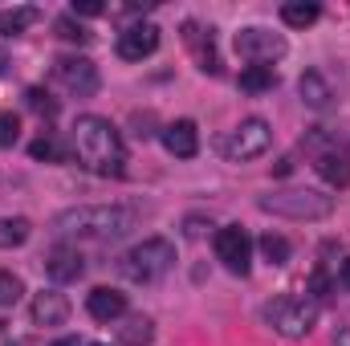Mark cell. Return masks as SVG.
I'll return each instance as SVG.
<instances>
[{
    "label": "cell",
    "mask_w": 350,
    "mask_h": 346,
    "mask_svg": "<svg viewBox=\"0 0 350 346\" xmlns=\"http://www.w3.org/2000/svg\"><path fill=\"white\" fill-rule=\"evenodd\" d=\"M139 224V212L135 208H122V204H86V208H66L53 216V237H66V241H118L126 232H135Z\"/></svg>",
    "instance_id": "6da1fadb"
},
{
    "label": "cell",
    "mask_w": 350,
    "mask_h": 346,
    "mask_svg": "<svg viewBox=\"0 0 350 346\" xmlns=\"http://www.w3.org/2000/svg\"><path fill=\"white\" fill-rule=\"evenodd\" d=\"M74 155L78 163L94 175H122L126 172V147H122V135L110 118H98V114H82L74 122Z\"/></svg>",
    "instance_id": "7a4b0ae2"
},
{
    "label": "cell",
    "mask_w": 350,
    "mask_h": 346,
    "mask_svg": "<svg viewBox=\"0 0 350 346\" xmlns=\"http://www.w3.org/2000/svg\"><path fill=\"white\" fill-rule=\"evenodd\" d=\"M172 265H175L172 241H167V237H147L143 245H135L131 253H122L118 273H122L126 281H135V285H151V281H159Z\"/></svg>",
    "instance_id": "3957f363"
},
{
    "label": "cell",
    "mask_w": 350,
    "mask_h": 346,
    "mask_svg": "<svg viewBox=\"0 0 350 346\" xmlns=\"http://www.w3.org/2000/svg\"><path fill=\"white\" fill-rule=\"evenodd\" d=\"M261 314L281 338H306V334L318 326V306H314L310 297H293V293L273 297Z\"/></svg>",
    "instance_id": "277c9868"
},
{
    "label": "cell",
    "mask_w": 350,
    "mask_h": 346,
    "mask_svg": "<svg viewBox=\"0 0 350 346\" xmlns=\"http://www.w3.org/2000/svg\"><path fill=\"white\" fill-rule=\"evenodd\" d=\"M261 212L273 216H289V220H322L334 212V196H322V191H310V187H293V191H273L257 200Z\"/></svg>",
    "instance_id": "5b68a950"
},
{
    "label": "cell",
    "mask_w": 350,
    "mask_h": 346,
    "mask_svg": "<svg viewBox=\"0 0 350 346\" xmlns=\"http://www.w3.org/2000/svg\"><path fill=\"white\" fill-rule=\"evenodd\" d=\"M269 143H273L269 122H265V118H245L241 127H232V131L220 139V155H224V159H232V163H245V159L265 155V151H269Z\"/></svg>",
    "instance_id": "8992f818"
},
{
    "label": "cell",
    "mask_w": 350,
    "mask_h": 346,
    "mask_svg": "<svg viewBox=\"0 0 350 346\" xmlns=\"http://www.w3.org/2000/svg\"><path fill=\"white\" fill-rule=\"evenodd\" d=\"M216 261L228 269V273H237V277H249V265H253V241H249V232L241 228V224H224L220 232H216Z\"/></svg>",
    "instance_id": "52a82bcc"
},
{
    "label": "cell",
    "mask_w": 350,
    "mask_h": 346,
    "mask_svg": "<svg viewBox=\"0 0 350 346\" xmlns=\"http://www.w3.org/2000/svg\"><path fill=\"white\" fill-rule=\"evenodd\" d=\"M237 53L249 66H273L277 57H285V37L269 33V29H241L237 33Z\"/></svg>",
    "instance_id": "ba28073f"
},
{
    "label": "cell",
    "mask_w": 350,
    "mask_h": 346,
    "mask_svg": "<svg viewBox=\"0 0 350 346\" xmlns=\"http://www.w3.org/2000/svg\"><path fill=\"white\" fill-rule=\"evenodd\" d=\"M53 78L70 90L74 98H94L98 86H102L98 66H94L90 57H57V62H53Z\"/></svg>",
    "instance_id": "9c48e42d"
},
{
    "label": "cell",
    "mask_w": 350,
    "mask_h": 346,
    "mask_svg": "<svg viewBox=\"0 0 350 346\" xmlns=\"http://www.w3.org/2000/svg\"><path fill=\"white\" fill-rule=\"evenodd\" d=\"M118 57L122 62H143V57H151L155 49H159V29L151 25V21H143V25H126L122 33H118Z\"/></svg>",
    "instance_id": "30bf717a"
},
{
    "label": "cell",
    "mask_w": 350,
    "mask_h": 346,
    "mask_svg": "<svg viewBox=\"0 0 350 346\" xmlns=\"http://www.w3.org/2000/svg\"><path fill=\"white\" fill-rule=\"evenodd\" d=\"M45 273H49L57 285H66V281H78V277L86 273V261H82L78 249L57 245V249H49V253H45Z\"/></svg>",
    "instance_id": "8fae6325"
},
{
    "label": "cell",
    "mask_w": 350,
    "mask_h": 346,
    "mask_svg": "<svg viewBox=\"0 0 350 346\" xmlns=\"http://www.w3.org/2000/svg\"><path fill=\"white\" fill-rule=\"evenodd\" d=\"M29 310H33V322H37V326H66V318H70V297L57 293V289H41Z\"/></svg>",
    "instance_id": "7c38bea8"
},
{
    "label": "cell",
    "mask_w": 350,
    "mask_h": 346,
    "mask_svg": "<svg viewBox=\"0 0 350 346\" xmlns=\"http://www.w3.org/2000/svg\"><path fill=\"white\" fill-rule=\"evenodd\" d=\"M86 310H90L94 322H118V318L126 314V293H118V289H110V285H98V289H90Z\"/></svg>",
    "instance_id": "4fadbf2b"
},
{
    "label": "cell",
    "mask_w": 350,
    "mask_h": 346,
    "mask_svg": "<svg viewBox=\"0 0 350 346\" xmlns=\"http://www.w3.org/2000/svg\"><path fill=\"white\" fill-rule=\"evenodd\" d=\"M163 147L172 151L175 159H191L200 151V131L191 118H179V122H167L163 127Z\"/></svg>",
    "instance_id": "5bb4252c"
},
{
    "label": "cell",
    "mask_w": 350,
    "mask_h": 346,
    "mask_svg": "<svg viewBox=\"0 0 350 346\" xmlns=\"http://www.w3.org/2000/svg\"><path fill=\"white\" fill-rule=\"evenodd\" d=\"M297 90H301V102H306L310 110H326V106L334 102V90H330V82H326L322 70H306L301 82H297Z\"/></svg>",
    "instance_id": "9a60e30c"
},
{
    "label": "cell",
    "mask_w": 350,
    "mask_h": 346,
    "mask_svg": "<svg viewBox=\"0 0 350 346\" xmlns=\"http://www.w3.org/2000/svg\"><path fill=\"white\" fill-rule=\"evenodd\" d=\"M314 168H318V175H322L330 187H347L350 183V159L347 155H338V151H322Z\"/></svg>",
    "instance_id": "2e32d148"
},
{
    "label": "cell",
    "mask_w": 350,
    "mask_h": 346,
    "mask_svg": "<svg viewBox=\"0 0 350 346\" xmlns=\"http://www.w3.org/2000/svg\"><path fill=\"white\" fill-rule=\"evenodd\" d=\"M322 16V8L314 4V0H289V4H281V21L289 25V29H306V25H314Z\"/></svg>",
    "instance_id": "e0dca14e"
},
{
    "label": "cell",
    "mask_w": 350,
    "mask_h": 346,
    "mask_svg": "<svg viewBox=\"0 0 350 346\" xmlns=\"http://www.w3.org/2000/svg\"><path fill=\"white\" fill-rule=\"evenodd\" d=\"M118 338H122V346H151V338H155V326H151V318L135 314V318H126V322L118 326Z\"/></svg>",
    "instance_id": "ac0fdd59"
},
{
    "label": "cell",
    "mask_w": 350,
    "mask_h": 346,
    "mask_svg": "<svg viewBox=\"0 0 350 346\" xmlns=\"http://www.w3.org/2000/svg\"><path fill=\"white\" fill-rule=\"evenodd\" d=\"M187 45L196 49V57H200V70H204V74H220V57H216V49H212V37L204 41V33H200L196 25H187Z\"/></svg>",
    "instance_id": "d6986e66"
},
{
    "label": "cell",
    "mask_w": 350,
    "mask_h": 346,
    "mask_svg": "<svg viewBox=\"0 0 350 346\" xmlns=\"http://www.w3.org/2000/svg\"><path fill=\"white\" fill-rule=\"evenodd\" d=\"M29 220L25 216H0V249H21L29 241Z\"/></svg>",
    "instance_id": "ffe728a7"
},
{
    "label": "cell",
    "mask_w": 350,
    "mask_h": 346,
    "mask_svg": "<svg viewBox=\"0 0 350 346\" xmlns=\"http://www.w3.org/2000/svg\"><path fill=\"white\" fill-rule=\"evenodd\" d=\"M277 86V74H273V66H245L241 70V90L245 94H265V90Z\"/></svg>",
    "instance_id": "44dd1931"
},
{
    "label": "cell",
    "mask_w": 350,
    "mask_h": 346,
    "mask_svg": "<svg viewBox=\"0 0 350 346\" xmlns=\"http://www.w3.org/2000/svg\"><path fill=\"white\" fill-rule=\"evenodd\" d=\"M257 245H261V257L269 261V265H285L289 253H293V249H289V241H285L281 232H265Z\"/></svg>",
    "instance_id": "7402d4cb"
},
{
    "label": "cell",
    "mask_w": 350,
    "mask_h": 346,
    "mask_svg": "<svg viewBox=\"0 0 350 346\" xmlns=\"http://www.w3.org/2000/svg\"><path fill=\"white\" fill-rule=\"evenodd\" d=\"M33 21H37V8H12V12H4V16H0V33L16 37V33H25Z\"/></svg>",
    "instance_id": "603a6c76"
},
{
    "label": "cell",
    "mask_w": 350,
    "mask_h": 346,
    "mask_svg": "<svg viewBox=\"0 0 350 346\" xmlns=\"http://www.w3.org/2000/svg\"><path fill=\"white\" fill-rule=\"evenodd\" d=\"M21 293H25L21 277H16V273H8V269H0V310H4V306H16V302H21Z\"/></svg>",
    "instance_id": "cb8c5ba5"
},
{
    "label": "cell",
    "mask_w": 350,
    "mask_h": 346,
    "mask_svg": "<svg viewBox=\"0 0 350 346\" xmlns=\"http://www.w3.org/2000/svg\"><path fill=\"white\" fill-rule=\"evenodd\" d=\"M29 155H33V159H45V163H57V159H62V147H57L53 135H41V139L29 143Z\"/></svg>",
    "instance_id": "d4e9b609"
},
{
    "label": "cell",
    "mask_w": 350,
    "mask_h": 346,
    "mask_svg": "<svg viewBox=\"0 0 350 346\" xmlns=\"http://www.w3.org/2000/svg\"><path fill=\"white\" fill-rule=\"evenodd\" d=\"M21 139V118L12 110H0V147H12Z\"/></svg>",
    "instance_id": "484cf974"
},
{
    "label": "cell",
    "mask_w": 350,
    "mask_h": 346,
    "mask_svg": "<svg viewBox=\"0 0 350 346\" xmlns=\"http://www.w3.org/2000/svg\"><path fill=\"white\" fill-rule=\"evenodd\" d=\"M25 98H29V110H37V114H45V118H53V114H57V102H53L45 90L33 86L29 94H25Z\"/></svg>",
    "instance_id": "4316f807"
},
{
    "label": "cell",
    "mask_w": 350,
    "mask_h": 346,
    "mask_svg": "<svg viewBox=\"0 0 350 346\" xmlns=\"http://www.w3.org/2000/svg\"><path fill=\"white\" fill-rule=\"evenodd\" d=\"M57 37L78 41V45H86V41H90V33L82 29V25H74V16H62V21H57Z\"/></svg>",
    "instance_id": "83f0119b"
},
{
    "label": "cell",
    "mask_w": 350,
    "mask_h": 346,
    "mask_svg": "<svg viewBox=\"0 0 350 346\" xmlns=\"http://www.w3.org/2000/svg\"><path fill=\"white\" fill-rule=\"evenodd\" d=\"M102 12H106V8H102L98 0H78V4H74V16H102Z\"/></svg>",
    "instance_id": "f1b7e54d"
},
{
    "label": "cell",
    "mask_w": 350,
    "mask_h": 346,
    "mask_svg": "<svg viewBox=\"0 0 350 346\" xmlns=\"http://www.w3.org/2000/svg\"><path fill=\"white\" fill-rule=\"evenodd\" d=\"M330 346H350V326H342V330H334V343Z\"/></svg>",
    "instance_id": "f546056e"
},
{
    "label": "cell",
    "mask_w": 350,
    "mask_h": 346,
    "mask_svg": "<svg viewBox=\"0 0 350 346\" xmlns=\"http://www.w3.org/2000/svg\"><path fill=\"white\" fill-rule=\"evenodd\" d=\"M338 277H342V285H347V289H350V257L342 261V273H338Z\"/></svg>",
    "instance_id": "4dcf8cb0"
},
{
    "label": "cell",
    "mask_w": 350,
    "mask_h": 346,
    "mask_svg": "<svg viewBox=\"0 0 350 346\" xmlns=\"http://www.w3.org/2000/svg\"><path fill=\"white\" fill-rule=\"evenodd\" d=\"M53 346H78V338H57Z\"/></svg>",
    "instance_id": "1f68e13d"
},
{
    "label": "cell",
    "mask_w": 350,
    "mask_h": 346,
    "mask_svg": "<svg viewBox=\"0 0 350 346\" xmlns=\"http://www.w3.org/2000/svg\"><path fill=\"white\" fill-rule=\"evenodd\" d=\"M90 346H106V343H90Z\"/></svg>",
    "instance_id": "d6a6232c"
}]
</instances>
